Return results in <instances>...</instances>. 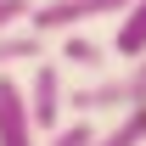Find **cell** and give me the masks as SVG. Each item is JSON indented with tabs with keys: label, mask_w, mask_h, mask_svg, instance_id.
I'll return each instance as SVG.
<instances>
[{
	"label": "cell",
	"mask_w": 146,
	"mask_h": 146,
	"mask_svg": "<svg viewBox=\"0 0 146 146\" xmlns=\"http://www.w3.org/2000/svg\"><path fill=\"white\" fill-rule=\"evenodd\" d=\"M28 11H34V0H0V34L17 28V23H28Z\"/></svg>",
	"instance_id": "30bf717a"
},
{
	"label": "cell",
	"mask_w": 146,
	"mask_h": 146,
	"mask_svg": "<svg viewBox=\"0 0 146 146\" xmlns=\"http://www.w3.org/2000/svg\"><path fill=\"white\" fill-rule=\"evenodd\" d=\"M0 146H39L28 96H23V84H17L6 68H0Z\"/></svg>",
	"instance_id": "277c9868"
},
{
	"label": "cell",
	"mask_w": 146,
	"mask_h": 146,
	"mask_svg": "<svg viewBox=\"0 0 146 146\" xmlns=\"http://www.w3.org/2000/svg\"><path fill=\"white\" fill-rule=\"evenodd\" d=\"M39 56H45V34H34L28 23H17V28H6V34H0V68L39 62Z\"/></svg>",
	"instance_id": "52a82bcc"
},
{
	"label": "cell",
	"mask_w": 146,
	"mask_h": 146,
	"mask_svg": "<svg viewBox=\"0 0 146 146\" xmlns=\"http://www.w3.org/2000/svg\"><path fill=\"white\" fill-rule=\"evenodd\" d=\"M23 96H28V112H34V129H39V135H51V129L68 118V84H62V68L45 62V56L34 62V79L23 84Z\"/></svg>",
	"instance_id": "3957f363"
},
{
	"label": "cell",
	"mask_w": 146,
	"mask_h": 146,
	"mask_svg": "<svg viewBox=\"0 0 146 146\" xmlns=\"http://www.w3.org/2000/svg\"><path fill=\"white\" fill-rule=\"evenodd\" d=\"M112 45H101V39H90L84 28H73V34H62V62L68 68H84V73H101L107 68Z\"/></svg>",
	"instance_id": "8992f818"
},
{
	"label": "cell",
	"mask_w": 146,
	"mask_h": 146,
	"mask_svg": "<svg viewBox=\"0 0 146 146\" xmlns=\"http://www.w3.org/2000/svg\"><path fill=\"white\" fill-rule=\"evenodd\" d=\"M129 0H34V11H28V28L45 39H62L73 28H84L90 17H118Z\"/></svg>",
	"instance_id": "7a4b0ae2"
},
{
	"label": "cell",
	"mask_w": 146,
	"mask_h": 146,
	"mask_svg": "<svg viewBox=\"0 0 146 146\" xmlns=\"http://www.w3.org/2000/svg\"><path fill=\"white\" fill-rule=\"evenodd\" d=\"M96 146H146V107L118 112V124L101 129V135H96Z\"/></svg>",
	"instance_id": "ba28073f"
},
{
	"label": "cell",
	"mask_w": 146,
	"mask_h": 146,
	"mask_svg": "<svg viewBox=\"0 0 146 146\" xmlns=\"http://www.w3.org/2000/svg\"><path fill=\"white\" fill-rule=\"evenodd\" d=\"M45 146H96V124L73 112V118H62V124L45 135Z\"/></svg>",
	"instance_id": "9c48e42d"
},
{
	"label": "cell",
	"mask_w": 146,
	"mask_h": 146,
	"mask_svg": "<svg viewBox=\"0 0 146 146\" xmlns=\"http://www.w3.org/2000/svg\"><path fill=\"white\" fill-rule=\"evenodd\" d=\"M112 56H146V0H129L124 11H118V34H112Z\"/></svg>",
	"instance_id": "5b68a950"
},
{
	"label": "cell",
	"mask_w": 146,
	"mask_h": 146,
	"mask_svg": "<svg viewBox=\"0 0 146 146\" xmlns=\"http://www.w3.org/2000/svg\"><path fill=\"white\" fill-rule=\"evenodd\" d=\"M129 107H146V56L124 62L118 73H101L96 84L68 90V112H79V118H96V112H129Z\"/></svg>",
	"instance_id": "6da1fadb"
}]
</instances>
